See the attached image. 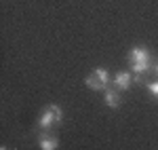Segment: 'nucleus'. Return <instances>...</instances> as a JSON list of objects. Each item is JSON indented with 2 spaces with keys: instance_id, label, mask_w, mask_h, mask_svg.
I'll return each mask as SVG.
<instances>
[{
  "instance_id": "nucleus-3",
  "label": "nucleus",
  "mask_w": 158,
  "mask_h": 150,
  "mask_svg": "<svg viewBox=\"0 0 158 150\" xmlns=\"http://www.w3.org/2000/svg\"><path fill=\"white\" fill-rule=\"evenodd\" d=\"M152 55L146 47H133L129 51V63H152Z\"/></svg>"
},
{
  "instance_id": "nucleus-4",
  "label": "nucleus",
  "mask_w": 158,
  "mask_h": 150,
  "mask_svg": "<svg viewBox=\"0 0 158 150\" xmlns=\"http://www.w3.org/2000/svg\"><path fill=\"white\" fill-rule=\"evenodd\" d=\"M133 72H118V74L112 78V83H114V89H118V91H127V89L131 87V83H133Z\"/></svg>"
},
{
  "instance_id": "nucleus-2",
  "label": "nucleus",
  "mask_w": 158,
  "mask_h": 150,
  "mask_svg": "<svg viewBox=\"0 0 158 150\" xmlns=\"http://www.w3.org/2000/svg\"><path fill=\"white\" fill-rule=\"evenodd\" d=\"M110 83H112V78H110L106 68H95V70L85 78V85L89 89H93V91H103V89H108Z\"/></svg>"
},
{
  "instance_id": "nucleus-8",
  "label": "nucleus",
  "mask_w": 158,
  "mask_h": 150,
  "mask_svg": "<svg viewBox=\"0 0 158 150\" xmlns=\"http://www.w3.org/2000/svg\"><path fill=\"white\" fill-rule=\"evenodd\" d=\"M152 68H154V72H156V76H158V62L154 63V66H152Z\"/></svg>"
},
{
  "instance_id": "nucleus-1",
  "label": "nucleus",
  "mask_w": 158,
  "mask_h": 150,
  "mask_svg": "<svg viewBox=\"0 0 158 150\" xmlns=\"http://www.w3.org/2000/svg\"><path fill=\"white\" fill-rule=\"evenodd\" d=\"M61 121H63V112H61V108L57 104H53V106H47L44 112L40 114L38 127H40L42 131H47V129H51L53 125H59Z\"/></svg>"
},
{
  "instance_id": "nucleus-5",
  "label": "nucleus",
  "mask_w": 158,
  "mask_h": 150,
  "mask_svg": "<svg viewBox=\"0 0 158 150\" xmlns=\"http://www.w3.org/2000/svg\"><path fill=\"white\" fill-rule=\"evenodd\" d=\"M38 146H40V150H57L59 148V139L49 135V133H40L38 135Z\"/></svg>"
},
{
  "instance_id": "nucleus-7",
  "label": "nucleus",
  "mask_w": 158,
  "mask_h": 150,
  "mask_svg": "<svg viewBox=\"0 0 158 150\" xmlns=\"http://www.w3.org/2000/svg\"><path fill=\"white\" fill-rule=\"evenodd\" d=\"M148 89H150V93L154 95L158 100V80H152V83H148Z\"/></svg>"
},
{
  "instance_id": "nucleus-6",
  "label": "nucleus",
  "mask_w": 158,
  "mask_h": 150,
  "mask_svg": "<svg viewBox=\"0 0 158 150\" xmlns=\"http://www.w3.org/2000/svg\"><path fill=\"white\" fill-rule=\"evenodd\" d=\"M103 101H106V106H110V108H118V106L122 104L120 91H118V89H106V93H103Z\"/></svg>"
}]
</instances>
